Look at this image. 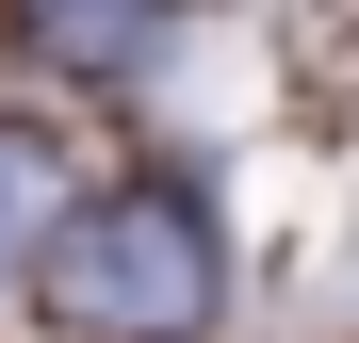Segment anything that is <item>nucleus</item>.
<instances>
[{
	"mask_svg": "<svg viewBox=\"0 0 359 343\" xmlns=\"http://www.w3.org/2000/svg\"><path fill=\"white\" fill-rule=\"evenodd\" d=\"M33 262H49V311H66L82 343H196L212 295H229L212 196H180V180H114V196H82Z\"/></svg>",
	"mask_w": 359,
	"mask_h": 343,
	"instance_id": "obj_1",
	"label": "nucleus"
},
{
	"mask_svg": "<svg viewBox=\"0 0 359 343\" xmlns=\"http://www.w3.org/2000/svg\"><path fill=\"white\" fill-rule=\"evenodd\" d=\"M49 229H66V147L0 114V278H17V262L49 246Z\"/></svg>",
	"mask_w": 359,
	"mask_h": 343,
	"instance_id": "obj_2",
	"label": "nucleus"
},
{
	"mask_svg": "<svg viewBox=\"0 0 359 343\" xmlns=\"http://www.w3.org/2000/svg\"><path fill=\"white\" fill-rule=\"evenodd\" d=\"M49 33L82 49V66H114V49H147V0H33Z\"/></svg>",
	"mask_w": 359,
	"mask_h": 343,
	"instance_id": "obj_3",
	"label": "nucleus"
}]
</instances>
